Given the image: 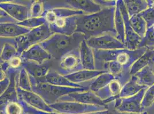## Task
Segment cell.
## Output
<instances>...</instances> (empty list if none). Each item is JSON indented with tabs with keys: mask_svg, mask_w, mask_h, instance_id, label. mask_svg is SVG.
<instances>
[{
	"mask_svg": "<svg viewBox=\"0 0 154 114\" xmlns=\"http://www.w3.org/2000/svg\"><path fill=\"white\" fill-rule=\"evenodd\" d=\"M116 7H104L96 13L77 16L75 33L84 34L86 40L106 34L117 37L115 24Z\"/></svg>",
	"mask_w": 154,
	"mask_h": 114,
	"instance_id": "obj_1",
	"label": "cell"
},
{
	"mask_svg": "<svg viewBox=\"0 0 154 114\" xmlns=\"http://www.w3.org/2000/svg\"><path fill=\"white\" fill-rule=\"evenodd\" d=\"M84 39V34L80 33L70 36L54 34L40 44L51 55L52 59L59 61L66 54L79 49Z\"/></svg>",
	"mask_w": 154,
	"mask_h": 114,
	"instance_id": "obj_2",
	"label": "cell"
},
{
	"mask_svg": "<svg viewBox=\"0 0 154 114\" xmlns=\"http://www.w3.org/2000/svg\"><path fill=\"white\" fill-rule=\"evenodd\" d=\"M147 48H140L134 50L127 49L101 50H93L95 58L96 70H100L103 64L110 61H116L127 69L131 70L133 64L141 57Z\"/></svg>",
	"mask_w": 154,
	"mask_h": 114,
	"instance_id": "obj_3",
	"label": "cell"
},
{
	"mask_svg": "<svg viewBox=\"0 0 154 114\" xmlns=\"http://www.w3.org/2000/svg\"><path fill=\"white\" fill-rule=\"evenodd\" d=\"M30 79L32 84V91L40 95L49 106L58 102L62 96L65 95L73 93L89 90V86L82 88L62 87L47 83L36 82L31 77Z\"/></svg>",
	"mask_w": 154,
	"mask_h": 114,
	"instance_id": "obj_4",
	"label": "cell"
},
{
	"mask_svg": "<svg viewBox=\"0 0 154 114\" xmlns=\"http://www.w3.org/2000/svg\"><path fill=\"white\" fill-rule=\"evenodd\" d=\"M43 1L45 10L55 8H66L71 10L82 11L85 14H89L98 12L103 9L94 1L90 0Z\"/></svg>",
	"mask_w": 154,
	"mask_h": 114,
	"instance_id": "obj_5",
	"label": "cell"
},
{
	"mask_svg": "<svg viewBox=\"0 0 154 114\" xmlns=\"http://www.w3.org/2000/svg\"><path fill=\"white\" fill-rule=\"evenodd\" d=\"M50 106L59 114H86L102 111L107 109L105 106L86 104L75 101H58Z\"/></svg>",
	"mask_w": 154,
	"mask_h": 114,
	"instance_id": "obj_6",
	"label": "cell"
},
{
	"mask_svg": "<svg viewBox=\"0 0 154 114\" xmlns=\"http://www.w3.org/2000/svg\"><path fill=\"white\" fill-rule=\"evenodd\" d=\"M32 1L17 2L13 1H1L0 9L5 11L18 23L30 18V7Z\"/></svg>",
	"mask_w": 154,
	"mask_h": 114,
	"instance_id": "obj_7",
	"label": "cell"
},
{
	"mask_svg": "<svg viewBox=\"0 0 154 114\" xmlns=\"http://www.w3.org/2000/svg\"><path fill=\"white\" fill-rule=\"evenodd\" d=\"M84 70L81 63L79 49L66 54L59 61L57 71L62 76H66Z\"/></svg>",
	"mask_w": 154,
	"mask_h": 114,
	"instance_id": "obj_8",
	"label": "cell"
},
{
	"mask_svg": "<svg viewBox=\"0 0 154 114\" xmlns=\"http://www.w3.org/2000/svg\"><path fill=\"white\" fill-rule=\"evenodd\" d=\"M147 89H143L139 93L131 97L116 99L115 100L116 108L120 112L127 114H140L144 112L141 107V101Z\"/></svg>",
	"mask_w": 154,
	"mask_h": 114,
	"instance_id": "obj_9",
	"label": "cell"
},
{
	"mask_svg": "<svg viewBox=\"0 0 154 114\" xmlns=\"http://www.w3.org/2000/svg\"><path fill=\"white\" fill-rule=\"evenodd\" d=\"M86 41L88 44L93 50H110L125 49V45L122 42L110 34L93 37Z\"/></svg>",
	"mask_w": 154,
	"mask_h": 114,
	"instance_id": "obj_10",
	"label": "cell"
},
{
	"mask_svg": "<svg viewBox=\"0 0 154 114\" xmlns=\"http://www.w3.org/2000/svg\"><path fill=\"white\" fill-rule=\"evenodd\" d=\"M117 3L120 8L125 24V37L124 45L125 49L134 50L138 48V46L141 42V38L135 33L130 24L129 16L124 1L118 0L117 1Z\"/></svg>",
	"mask_w": 154,
	"mask_h": 114,
	"instance_id": "obj_11",
	"label": "cell"
},
{
	"mask_svg": "<svg viewBox=\"0 0 154 114\" xmlns=\"http://www.w3.org/2000/svg\"><path fill=\"white\" fill-rule=\"evenodd\" d=\"M19 99L26 102L29 106L38 110L49 113H57L56 111L49 106L45 100L38 94L33 91L23 90L19 87L17 88Z\"/></svg>",
	"mask_w": 154,
	"mask_h": 114,
	"instance_id": "obj_12",
	"label": "cell"
},
{
	"mask_svg": "<svg viewBox=\"0 0 154 114\" xmlns=\"http://www.w3.org/2000/svg\"><path fill=\"white\" fill-rule=\"evenodd\" d=\"M75 101L86 104L105 106L103 100L90 90L76 92L62 96L58 101Z\"/></svg>",
	"mask_w": 154,
	"mask_h": 114,
	"instance_id": "obj_13",
	"label": "cell"
},
{
	"mask_svg": "<svg viewBox=\"0 0 154 114\" xmlns=\"http://www.w3.org/2000/svg\"><path fill=\"white\" fill-rule=\"evenodd\" d=\"M51 60L44 64H38L31 61H23V67L36 82H41L51 69Z\"/></svg>",
	"mask_w": 154,
	"mask_h": 114,
	"instance_id": "obj_14",
	"label": "cell"
},
{
	"mask_svg": "<svg viewBox=\"0 0 154 114\" xmlns=\"http://www.w3.org/2000/svg\"><path fill=\"white\" fill-rule=\"evenodd\" d=\"M54 33L51 32L48 23L31 29L24 34L28 49L35 44H40L51 37Z\"/></svg>",
	"mask_w": 154,
	"mask_h": 114,
	"instance_id": "obj_15",
	"label": "cell"
},
{
	"mask_svg": "<svg viewBox=\"0 0 154 114\" xmlns=\"http://www.w3.org/2000/svg\"><path fill=\"white\" fill-rule=\"evenodd\" d=\"M48 25L54 34L70 36L75 33L77 29V16L58 19Z\"/></svg>",
	"mask_w": 154,
	"mask_h": 114,
	"instance_id": "obj_16",
	"label": "cell"
},
{
	"mask_svg": "<svg viewBox=\"0 0 154 114\" xmlns=\"http://www.w3.org/2000/svg\"><path fill=\"white\" fill-rule=\"evenodd\" d=\"M21 58L23 61H31L38 64H44L52 59L51 55L40 44H35L24 51Z\"/></svg>",
	"mask_w": 154,
	"mask_h": 114,
	"instance_id": "obj_17",
	"label": "cell"
},
{
	"mask_svg": "<svg viewBox=\"0 0 154 114\" xmlns=\"http://www.w3.org/2000/svg\"><path fill=\"white\" fill-rule=\"evenodd\" d=\"M20 70H15L10 69L7 72V76L11 79L10 85L7 91L1 95V104H4L8 101H17L19 96L17 94V79Z\"/></svg>",
	"mask_w": 154,
	"mask_h": 114,
	"instance_id": "obj_18",
	"label": "cell"
},
{
	"mask_svg": "<svg viewBox=\"0 0 154 114\" xmlns=\"http://www.w3.org/2000/svg\"><path fill=\"white\" fill-rule=\"evenodd\" d=\"M122 87V84L119 80L114 79L106 87L95 94L103 100L105 104H106L109 102L117 99L118 96L121 93Z\"/></svg>",
	"mask_w": 154,
	"mask_h": 114,
	"instance_id": "obj_19",
	"label": "cell"
},
{
	"mask_svg": "<svg viewBox=\"0 0 154 114\" xmlns=\"http://www.w3.org/2000/svg\"><path fill=\"white\" fill-rule=\"evenodd\" d=\"M83 14H86L82 11L79 10H71L66 8H55L45 10L43 17H45L47 23L51 24L54 22L58 19L77 16Z\"/></svg>",
	"mask_w": 154,
	"mask_h": 114,
	"instance_id": "obj_20",
	"label": "cell"
},
{
	"mask_svg": "<svg viewBox=\"0 0 154 114\" xmlns=\"http://www.w3.org/2000/svg\"><path fill=\"white\" fill-rule=\"evenodd\" d=\"M41 82L47 83L51 84L62 87H70L75 88H82L86 87L85 86L71 82L66 78V76L61 75L57 70H54L52 68L48 71L47 76Z\"/></svg>",
	"mask_w": 154,
	"mask_h": 114,
	"instance_id": "obj_21",
	"label": "cell"
},
{
	"mask_svg": "<svg viewBox=\"0 0 154 114\" xmlns=\"http://www.w3.org/2000/svg\"><path fill=\"white\" fill-rule=\"evenodd\" d=\"M105 73H108V71L105 70H89L84 69L65 76L71 82L82 85V83L92 81L96 79L97 77Z\"/></svg>",
	"mask_w": 154,
	"mask_h": 114,
	"instance_id": "obj_22",
	"label": "cell"
},
{
	"mask_svg": "<svg viewBox=\"0 0 154 114\" xmlns=\"http://www.w3.org/2000/svg\"><path fill=\"white\" fill-rule=\"evenodd\" d=\"M80 58L82 66L85 70H96L95 58L93 49L88 44L84 39L79 47Z\"/></svg>",
	"mask_w": 154,
	"mask_h": 114,
	"instance_id": "obj_23",
	"label": "cell"
},
{
	"mask_svg": "<svg viewBox=\"0 0 154 114\" xmlns=\"http://www.w3.org/2000/svg\"><path fill=\"white\" fill-rule=\"evenodd\" d=\"M29 29L18 24H1V38H15L30 32Z\"/></svg>",
	"mask_w": 154,
	"mask_h": 114,
	"instance_id": "obj_24",
	"label": "cell"
},
{
	"mask_svg": "<svg viewBox=\"0 0 154 114\" xmlns=\"http://www.w3.org/2000/svg\"><path fill=\"white\" fill-rule=\"evenodd\" d=\"M17 56L20 55L15 46L14 38H1V62H9Z\"/></svg>",
	"mask_w": 154,
	"mask_h": 114,
	"instance_id": "obj_25",
	"label": "cell"
},
{
	"mask_svg": "<svg viewBox=\"0 0 154 114\" xmlns=\"http://www.w3.org/2000/svg\"><path fill=\"white\" fill-rule=\"evenodd\" d=\"M154 63V51L152 48H147L146 52L132 66L130 73L134 76L137 73L151 64Z\"/></svg>",
	"mask_w": 154,
	"mask_h": 114,
	"instance_id": "obj_26",
	"label": "cell"
},
{
	"mask_svg": "<svg viewBox=\"0 0 154 114\" xmlns=\"http://www.w3.org/2000/svg\"><path fill=\"white\" fill-rule=\"evenodd\" d=\"M154 64H151L137 73L134 76L137 82L141 86L149 87L154 84Z\"/></svg>",
	"mask_w": 154,
	"mask_h": 114,
	"instance_id": "obj_27",
	"label": "cell"
},
{
	"mask_svg": "<svg viewBox=\"0 0 154 114\" xmlns=\"http://www.w3.org/2000/svg\"><path fill=\"white\" fill-rule=\"evenodd\" d=\"M148 87L141 86L137 82L136 78L134 76H132L131 79L123 87L120 94L117 98H128L139 93L141 90L147 89Z\"/></svg>",
	"mask_w": 154,
	"mask_h": 114,
	"instance_id": "obj_28",
	"label": "cell"
},
{
	"mask_svg": "<svg viewBox=\"0 0 154 114\" xmlns=\"http://www.w3.org/2000/svg\"><path fill=\"white\" fill-rule=\"evenodd\" d=\"M129 17L139 14L147 9V0H125L124 1Z\"/></svg>",
	"mask_w": 154,
	"mask_h": 114,
	"instance_id": "obj_29",
	"label": "cell"
},
{
	"mask_svg": "<svg viewBox=\"0 0 154 114\" xmlns=\"http://www.w3.org/2000/svg\"><path fill=\"white\" fill-rule=\"evenodd\" d=\"M115 79V77L109 73H105L97 77L90 83L89 90L94 93L106 87L109 83Z\"/></svg>",
	"mask_w": 154,
	"mask_h": 114,
	"instance_id": "obj_30",
	"label": "cell"
},
{
	"mask_svg": "<svg viewBox=\"0 0 154 114\" xmlns=\"http://www.w3.org/2000/svg\"><path fill=\"white\" fill-rule=\"evenodd\" d=\"M115 24L116 31L117 33V38L124 44L125 37V24H124L122 13L117 3L116 7Z\"/></svg>",
	"mask_w": 154,
	"mask_h": 114,
	"instance_id": "obj_31",
	"label": "cell"
},
{
	"mask_svg": "<svg viewBox=\"0 0 154 114\" xmlns=\"http://www.w3.org/2000/svg\"><path fill=\"white\" fill-rule=\"evenodd\" d=\"M129 22L135 33L141 38H143L147 30L146 22L140 14L129 17Z\"/></svg>",
	"mask_w": 154,
	"mask_h": 114,
	"instance_id": "obj_32",
	"label": "cell"
},
{
	"mask_svg": "<svg viewBox=\"0 0 154 114\" xmlns=\"http://www.w3.org/2000/svg\"><path fill=\"white\" fill-rule=\"evenodd\" d=\"M1 114H24V108L21 101H8L1 104Z\"/></svg>",
	"mask_w": 154,
	"mask_h": 114,
	"instance_id": "obj_33",
	"label": "cell"
},
{
	"mask_svg": "<svg viewBox=\"0 0 154 114\" xmlns=\"http://www.w3.org/2000/svg\"><path fill=\"white\" fill-rule=\"evenodd\" d=\"M17 87L23 90L32 91V84L31 82L30 76L26 69L23 67L20 70L19 74Z\"/></svg>",
	"mask_w": 154,
	"mask_h": 114,
	"instance_id": "obj_34",
	"label": "cell"
},
{
	"mask_svg": "<svg viewBox=\"0 0 154 114\" xmlns=\"http://www.w3.org/2000/svg\"><path fill=\"white\" fill-rule=\"evenodd\" d=\"M154 46V25L148 28L147 32L137 49L140 48H152Z\"/></svg>",
	"mask_w": 154,
	"mask_h": 114,
	"instance_id": "obj_35",
	"label": "cell"
},
{
	"mask_svg": "<svg viewBox=\"0 0 154 114\" xmlns=\"http://www.w3.org/2000/svg\"><path fill=\"white\" fill-rule=\"evenodd\" d=\"M45 12L43 1H33L30 7V18L43 17Z\"/></svg>",
	"mask_w": 154,
	"mask_h": 114,
	"instance_id": "obj_36",
	"label": "cell"
},
{
	"mask_svg": "<svg viewBox=\"0 0 154 114\" xmlns=\"http://www.w3.org/2000/svg\"><path fill=\"white\" fill-rule=\"evenodd\" d=\"M154 104V84L148 87L143 96L141 101V107L144 111L152 106Z\"/></svg>",
	"mask_w": 154,
	"mask_h": 114,
	"instance_id": "obj_37",
	"label": "cell"
},
{
	"mask_svg": "<svg viewBox=\"0 0 154 114\" xmlns=\"http://www.w3.org/2000/svg\"><path fill=\"white\" fill-rule=\"evenodd\" d=\"M46 22H47L45 17H42L38 18H29L23 22H19L18 24L27 27L29 29H33L34 28L44 25Z\"/></svg>",
	"mask_w": 154,
	"mask_h": 114,
	"instance_id": "obj_38",
	"label": "cell"
},
{
	"mask_svg": "<svg viewBox=\"0 0 154 114\" xmlns=\"http://www.w3.org/2000/svg\"><path fill=\"white\" fill-rule=\"evenodd\" d=\"M146 22L148 28L154 25V8L148 7L147 9L139 14Z\"/></svg>",
	"mask_w": 154,
	"mask_h": 114,
	"instance_id": "obj_39",
	"label": "cell"
},
{
	"mask_svg": "<svg viewBox=\"0 0 154 114\" xmlns=\"http://www.w3.org/2000/svg\"><path fill=\"white\" fill-rule=\"evenodd\" d=\"M107 106H108V107H107V109L105 110L86 114H129L120 112L119 110H117L115 107V100L108 103L107 104Z\"/></svg>",
	"mask_w": 154,
	"mask_h": 114,
	"instance_id": "obj_40",
	"label": "cell"
},
{
	"mask_svg": "<svg viewBox=\"0 0 154 114\" xmlns=\"http://www.w3.org/2000/svg\"><path fill=\"white\" fill-rule=\"evenodd\" d=\"M10 68L15 70H20L23 68V61L20 56L13 57L9 62Z\"/></svg>",
	"mask_w": 154,
	"mask_h": 114,
	"instance_id": "obj_41",
	"label": "cell"
},
{
	"mask_svg": "<svg viewBox=\"0 0 154 114\" xmlns=\"http://www.w3.org/2000/svg\"><path fill=\"white\" fill-rule=\"evenodd\" d=\"M1 24H18V22L3 10H0Z\"/></svg>",
	"mask_w": 154,
	"mask_h": 114,
	"instance_id": "obj_42",
	"label": "cell"
},
{
	"mask_svg": "<svg viewBox=\"0 0 154 114\" xmlns=\"http://www.w3.org/2000/svg\"><path fill=\"white\" fill-rule=\"evenodd\" d=\"M11 83V79L9 77L7 76L5 78L2 80H1L0 82V94L2 95L8 89Z\"/></svg>",
	"mask_w": 154,
	"mask_h": 114,
	"instance_id": "obj_43",
	"label": "cell"
},
{
	"mask_svg": "<svg viewBox=\"0 0 154 114\" xmlns=\"http://www.w3.org/2000/svg\"><path fill=\"white\" fill-rule=\"evenodd\" d=\"M97 4L100 5L101 7H116L117 1H102V0H96L94 1Z\"/></svg>",
	"mask_w": 154,
	"mask_h": 114,
	"instance_id": "obj_44",
	"label": "cell"
},
{
	"mask_svg": "<svg viewBox=\"0 0 154 114\" xmlns=\"http://www.w3.org/2000/svg\"><path fill=\"white\" fill-rule=\"evenodd\" d=\"M149 114L148 113L147 111H144V112H143V113H140V114Z\"/></svg>",
	"mask_w": 154,
	"mask_h": 114,
	"instance_id": "obj_45",
	"label": "cell"
},
{
	"mask_svg": "<svg viewBox=\"0 0 154 114\" xmlns=\"http://www.w3.org/2000/svg\"><path fill=\"white\" fill-rule=\"evenodd\" d=\"M151 7L154 8V0H152V5H151Z\"/></svg>",
	"mask_w": 154,
	"mask_h": 114,
	"instance_id": "obj_46",
	"label": "cell"
},
{
	"mask_svg": "<svg viewBox=\"0 0 154 114\" xmlns=\"http://www.w3.org/2000/svg\"><path fill=\"white\" fill-rule=\"evenodd\" d=\"M153 71H154V65H153Z\"/></svg>",
	"mask_w": 154,
	"mask_h": 114,
	"instance_id": "obj_47",
	"label": "cell"
},
{
	"mask_svg": "<svg viewBox=\"0 0 154 114\" xmlns=\"http://www.w3.org/2000/svg\"><path fill=\"white\" fill-rule=\"evenodd\" d=\"M152 50H153V51H154V46L152 47Z\"/></svg>",
	"mask_w": 154,
	"mask_h": 114,
	"instance_id": "obj_48",
	"label": "cell"
}]
</instances>
